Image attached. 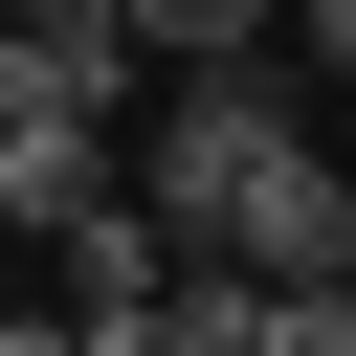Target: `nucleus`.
<instances>
[{
  "label": "nucleus",
  "instance_id": "nucleus-1",
  "mask_svg": "<svg viewBox=\"0 0 356 356\" xmlns=\"http://www.w3.org/2000/svg\"><path fill=\"white\" fill-rule=\"evenodd\" d=\"M44 267H67V312H156V267H178V245H156L134 200H89V222H44Z\"/></svg>",
  "mask_w": 356,
  "mask_h": 356
},
{
  "label": "nucleus",
  "instance_id": "nucleus-2",
  "mask_svg": "<svg viewBox=\"0 0 356 356\" xmlns=\"http://www.w3.org/2000/svg\"><path fill=\"white\" fill-rule=\"evenodd\" d=\"M111 22H134V67H245L289 0H111Z\"/></svg>",
  "mask_w": 356,
  "mask_h": 356
},
{
  "label": "nucleus",
  "instance_id": "nucleus-3",
  "mask_svg": "<svg viewBox=\"0 0 356 356\" xmlns=\"http://www.w3.org/2000/svg\"><path fill=\"white\" fill-rule=\"evenodd\" d=\"M67 356H178V312H67Z\"/></svg>",
  "mask_w": 356,
  "mask_h": 356
},
{
  "label": "nucleus",
  "instance_id": "nucleus-4",
  "mask_svg": "<svg viewBox=\"0 0 356 356\" xmlns=\"http://www.w3.org/2000/svg\"><path fill=\"white\" fill-rule=\"evenodd\" d=\"M312 67H334V89H356V0H312Z\"/></svg>",
  "mask_w": 356,
  "mask_h": 356
},
{
  "label": "nucleus",
  "instance_id": "nucleus-5",
  "mask_svg": "<svg viewBox=\"0 0 356 356\" xmlns=\"http://www.w3.org/2000/svg\"><path fill=\"white\" fill-rule=\"evenodd\" d=\"M0 356H67V312H0Z\"/></svg>",
  "mask_w": 356,
  "mask_h": 356
}]
</instances>
